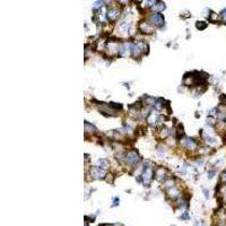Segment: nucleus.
<instances>
[{"instance_id": "ddd939ff", "label": "nucleus", "mask_w": 226, "mask_h": 226, "mask_svg": "<svg viewBox=\"0 0 226 226\" xmlns=\"http://www.w3.org/2000/svg\"><path fill=\"white\" fill-rule=\"evenodd\" d=\"M163 103H164V100H163V98H158L157 102L155 103V105H154L156 110H161V109H163V108L165 106V104H163Z\"/></svg>"}, {"instance_id": "f257e3e1", "label": "nucleus", "mask_w": 226, "mask_h": 226, "mask_svg": "<svg viewBox=\"0 0 226 226\" xmlns=\"http://www.w3.org/2000/svg\"><path fill=\"white\" fill-rule=\"evenodd\" d=\"M140 155L138 154L137 150H128L126 154H124V161L129 164H138L140 162Z\"/></svg>"}, {"instance_id": "7ed1b4c3", "label": "nucleus", "mask_w": 226, "mask_h": 226, "mask_svg": "<svg viewBox=\"0 0 226 226\" xmlns=\"http://www.w3.org/2000/svg\"><path fill=\"white\" fill-rule=\"evenodd\" d=\"M90 175L94 179H103L104 176L106 175V172L103 168H100L98 166H94L90 168Z\"/></svg>"}, {"instance_id": "1a4fd4ad", "label": "nucleus", "mask_w": 226, "mask_h": 226, "mask_svg": "<svg viewBox=\"0 0 226 226\" xmlns=\"http://www.w3.org/2000/svg\"><path fill=\"white\" fill-rule=\"evenodd\" d=\"M130 52H131V54H132V57L134 58H139L140 56H142V50L139 49V46L138 44H131L130 45Z\"/></svg>"}, {"instance_id": "393cba45", "label": "nucleus", "mask_w": 226, "mask_h": 226, "mask_svg": "<svg viewBox=\"0 0 226 226\" xmlns=\"http://www.w3.org/2000/svg\"><path fill=\"white\" fill-rule=\"evenodd\" d=\"M225 120H226V116H225Z\"/></svg>"}, {"instance_id": "20e7f679", "label": "nucleus", "mask_w": 226, "mask_h": 226, "mask_svg": "<svg viewBox=\"0 0 226 226\" xmlns=\"http://www.w3.org/2000/svg\"><path fill=\"white\" fill-rule=\"evenodd\" d=\"M182 142V146L184 147V148L187 149H190V150H194V149L197 148V142L194 140V138H184V139H181Z\"/></svg>"}, {"instance_id": "423d86ee", "label": "nucleus", "mask_w": 226, "mask_h": 226, "mask_svg": "<svg viewBox=\"0 0 226 226\" xmlns=\"http://www.w3.org/2000/svg\"><path fill=\"white\" fill-rule=\"evenodd\" d=\"M154 173H155V176L157 178V180L164 181L166 179V170L164 168H157Z\"/></svg>"}, {"instance_id": "6ab92c4d", "label": "nucleus", "mask_w": 226, "mask_h": 226, "mask_svg": "<svg viewBox=\"0 0 226 226\" xmlns=\"http://www.w3.org/2000/svg\"><path fill=\"white\" fill-rule=\"evenodd\" d=\"M180 218H181V220H188V218H190V217H189L188 213H184L183 215H182V216H180Z\"/></svg>"}, {"instance_id": "2eb2a0df", "label": "nucleus", "mask_w": 226, "mask_h": 226, "mask_svg": "<svg viewBox=\"0 0 226 226\" xmlns=\"http://www.w3.org/2000/svg\"><path fill=\"white\" fill-rule=\"evenodd\" d=\"M156 9L158 10V13L161 14V12H163L164 9H165V5H164V2H157V5H156Z\"/></svg>"}, {"instance_id": "a211bd4d", "label": "nucleus", "mask_w": 226, "mask_h": 226, "mask_svg": "<svg viewBox=\"0 0 226 226\" xmlns=\"http://www.w3.org/2000/svg\"><path fill=\"white\" fill-rule=\"evenodd\" d=\"M220 17H222V19H223L226 23V9H225V10H223V12L220 13Z\"/></svg>"}, {"instance_id": "dca6fc26", "label": "nucleus", "mask_w": 226, "mask_h": 226, "mask_svg": "<svg viewBox=\"0 0 226 226\" xmlns=\"http://www.w3.org/2000/svg\"><path fill=\"white\" fill-rule=\"evenodd\" d=\"M207 124H209V126H214V124H215V120H214V118H212V116H208V118H207Z\"/></svg>"}, {"instance_id": "b1692460", "label": "nucleus", "mask_w": 226, "mask_h": 226, "mask_svg": "<svg viewBox=\"0 0 226 226\" xmlns=\"http://www.w3.org/2000/svg\"><path fill=\"white\" fill-rule=\"evenodd\" d=\"M85 226H88V225H87V224H85Z\"/></svg>"}, {"instance_id": "4be33fe9", "label": "nucleus", "mask_w": 226, "mask_h": 226, "mask_svg": "<svg viewBox=\"0 0 226 226\" xmlns=\"http://www.w3.org/2000/svg\"><path fill=\"white\" fill-rule=\"evenodd\" d=\"M222 179H223L224 181H226V171L223 173V174H222Z\"/></svg>"}, {"instance_id": "4468645a", "label": "nucleus", "mask_w": 226, "mask_h": 226, "mask_svg": "<svg viewBox=\"0 0 226 226\" xmlns=\"http://www.w3.org/2000/svg\"><path fill=\"white\" fill-rule=\"evenodd\" d=\"M196 27H197L198 30L202 31V30H205V28L207 27V23H205V22H197V24H196Z\"/></svg>"}, {"instance_id": "6e6552de", "label": "nucleus", "mask_w": 226, "mask_h": 226, "mask_svg": "<svg viewBox=\"0 0 226 226\" xmlns=\"http://www.w3.org/2000/svg\"><path fill=\"white\" fill-rule=\"evenodd\" d=\"M139 31L142 33H146V34H150V33H153V27H152V25L149 23L142 22L139 25Z\"/></svg>"}, {"instance_id": "9b49d317", "label": "nucleus", "mask_w": 226, "mask_h": 226, "mask_svg": "<svg viewBox=\"0 0 226 226\" xmlns=\"http://www.w3.org/2000/svg\"><path fill=\"white\" fill-rule=\"evenodd\" d=\"M85 131H86V132H90V134H95L97 131V129L95 126L90 124L88 122H85Z\"/></svg>"}, {"instance_id": "f03ea898", "label": "nucleus", "mask_w": 226, "mask_h": 226, "mask_svg": "<svg viewBox=\"0 0 226 226\" xmlns=\"http://www.w3.org/2000/svg\"><path fill=\"white\" fill-rule=\"evenodd\" d=\"M148 20L150 25H154L156 26V27H161V26L164 25V17H163V15L160 13L152 14Z\"/></svg>"}, {"instance_id": "aec40b11", "label": "nucleus", "mask_w": 226, "mask_h": 226, "mask_svg": "<svg viewBox=\"0 0 226 226\" xmlns=\"http://www.w3.org/2000/svg\"><path fill=\"white\" fill-rule=\"evenodd\" d=\"M194 226H206V224L204 222H196L194 223Z\"/></svg>"}, {"instance_id": "f3484780", "label": "nucleus", "mask_w": 226, "mask_h": 226, "mask_svg": "<svg viewBox=\"0 0 226 226\" xmlns=\"http://www.w3.org/2000/svg\"><path fill=\"white\" fill-rule=\"evenodd\" d=\"M215 174H216V170H212V171L208 172V178L212 179V178H214V175Z\"/></svg>"}, {"instance_id": "39448f33", "label": "nucleus", "mask_w": 226, "mask_h": 226, "mask_svg": "<svg viewBox=\"0 0 226 226\" xmlns=\"http://www.w3.org/2000/svg\"><path fill=\"white\" fill-rule=\"evenodd\" d=\"M108 15H106V17H108V19L111 20V22H114V20L118 19V17L120 16V10L118 9V8H110L109 10H108Z\"/></svg>"}, {"instance_id": "412c9836", "label": "nucleus", "mask_w": 226, "mask_h": 226, "mask_svg": "<svg viewBox=\"0 0 226 226\" xmlns=\"http://www.w3.org/2000/svg\"><path fill=\"white\" fill-rule=\"evenodd\" d=\"M119 201H120V200H119V198H116V199H114V201H113V205H112V207L118 206V205H119Z\"/></svg>"}, {"instance_id": "9d476101", "label": "nucleus", "mask_w": 226, "mask_h": 226, "mask_svg": "<svg viewBox=\"0 0 226 226\" xmlns=\"http://www.w3.org/2000/svg\"><path fill=\"white\" fill-rule=\"evenodd\" d=\"M97 166H98L100 168L106 170V168H109V162L106 161L105 158H100V160L97 161Z\"/></svg>"}, {"instance_id": "5701e85b", "label": "nucleus", "mask_w": 226, "mask_h": 226, "mask_svg": "<svg viewBox=\"0 0 226 226\" xmlns=\"http://www.w3.org/2000/svg\"><path fill=\"white\" fill-rule=\"evenodd\" d=\"M218 226H226V224H220Z\"/></svg>"}, {"instance_id": "f8f14e48", "label": "nucleus", "mask_w": 226, "mask_h": 226, "mask_svg": "<svg viewBox=\"0 0 226 226\" xmlns=\"http://www.w3.org/2000/svg\"><path fill=\"white\" fill-rule=\"evenodd\" d=\"M176 138L178 139H181L183 136H184V131H183V127L181 126V124H179V127H178V129H176Z\"/></svg>"}, {"instance_id": "0eeeda50", "label": "nucleus", "mask_w": 226, "mask_h": 226, "mask_svg": "<svg viewBox=\"0 0 226 226\" xmlns=\"http://www.w3.org/2000/svg\"><path fill=\"white\" fill-rule=\"evenodd\" d=\"M166 194H168V197H170L172 200H174V199H176V198H179L180 192H179V190H178L175 187H172V188H168Z\"/></svg>"}]
</instances>
